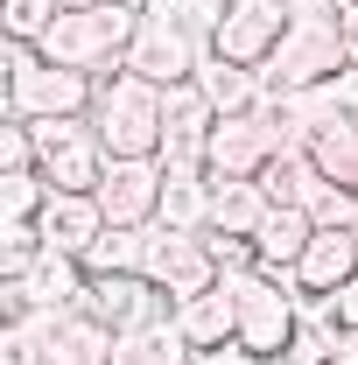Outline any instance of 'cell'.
Wrapping results in <instances>:
<instances>
[{"instance_id": "obj_1", "label": "cell", "mask_w": 358, "mask_h": 365, "mask_svg": "<svg viewBox=\"0 0 358 365\" xmlns=\"http://www.w3.org/2000/svg\"><path fill=\"white\" fill-rule=\"evenodd\" d=\"M225 295L239 302V344H246L253 359H288V344H295V330H302L295 274L239 267V274H225Z\"/></svg>"}, {"instance_id": "obj_2", "label": "cell", "mask_w": 358, "mask_h": 365, "mask_svg": "<svg viewBox=\"0 0 358 365\" xmlns=\"http://www.w3.org/2000/svg\"><path fill=\"white\" fill-rule=\"evenodd\" d=\"M91 98H98L91 71L43 63L36 43H7V120H71L91 113Z\"/></svg>"}, {"instance_id": "obj_3", "label": "cell", "mask_w": 358, "mask_h": 365, "mask_svg": "<svg viewBox=\"0 0 358 365\" xmlns=\"http://www.w3.org/2000/svg\"><path fill=\"white\" fill-rule=\"evenodd\" d=\"M91 127L106 140V155H162V85H148L134 71L98 78Z\"/></svg>"}, {"instance_id": "obj_4", "label": "cell", "mask_w": 358, "mask_h": 365, "mask_svg": "<svg viewBox=\"0 0 358 365\" xmlns=\"http://www.w3.org/2000/svg\"><path fill=\"white\" fill-rule=\"evenodd\" d=\"M337 71H352L344 56V21H288V36L260 63V85H267V106L288 98V91H310V85H330Z\"/></svg>"}, {"instance_id": "obj_5", "label": "cell", "mask_w": 358, "mask_h": 365, "mask_svg": "<svg viewBox=\"0 0 358 365\" xmlns=\"http://www.w3.org/2000/svg\"><path fill=\"white\" fill-rule=\"evenodd\" d=\"M211 49L197 43L190 29H176V14H169V0H148V21H140V36L127 43V56H120V71H134V78H148V85H190L197 78V63H204Z\"/></svg>"}, {"instance_id": "obj_6", "label": "cell", "mask_w": 358, "mask_h": 365, "mask_svg": "<svg viewBox=\"0 0 358 365\" xmlns=\"http://www.w3.org/2000/svg\"><path fill=\"white\" fill-rule=\"evenodd\" d=\"M281 148H288V127H281L274 106H260V113H232V120H218L211 140H204V162H211V176H260Z\"/></svg>"}, {"instance_id": "obj_7", "label": "cell", "mask_w": 358, "mask_h": 365, "mask_svg": "<svg viewBox=\"0 0 358 365\" xmlns=\"http://www.w3.org/2000/svg\"><path fill=\"white\" fill-rule=\"evenodd\" d=\"M281 36H288V0H225V21H218V36H211V56L260 71L274 49H281Z\"/></svg>"}, {"instance_id": "obj_8", "label": "cell", "mask_w": 358, "mask_h": 365, "mask_svg": "<svg viewBox=\"0 0 358 365\" xmlns=\"http://www.w3.org/2000/svg\"><path fill=\"white\" fill-rule=\"evenodd\" d=\"M29 330L43 344V365H113L120 351V330L98 323L91 309H36Z\"/></svg>"}, {"instance_id": "obj_9", "label": "cell", "mask_w": 358, "mask_h": 365, "mask_svg": "<svg viewBox=\"0 0 358 365\" xmlns=\"http://www.w3.org/2000/svg\"><path fill=\"white\" fill-rule=\"evenodd\" d=\"M91 197H98L106 225H155V211H162V162L155 155H113L106 182Z\"/></svg>"}, {"instance_id": "obj_10", "label": "cell", "mask_w": 358, "mask_h": 365, "mask_svg": "<svg viewBox=\"0 0 358 365\" xmlns=\"http://www.w3.org/2000/svg\"><path fill=\"white\" fill-rule=\"evenodd\" d=\"M85 309H91L98 323H113L120 337H127V330H148V323H162V317H176V309H169V295H162L148 274H91Z\"/></svg>"}, {"instance_id": "obj_11", "label": "cell", "mask_w": 358, "mask_h": 365, "mask_svg": "<svg viewBox=\"0 0 358 365\" xmlns=\"http://www.w3.org/2000/svg\"><path fill=\"white\" fill-rule=\"evenodd\" d=\"M352 274H358V232L316 225L310 253L295 260V295H302V309H310V302H330V295H337Z\"/></svg>"}, {"instance_id": "obj_12", "label": "cell", "mask_w": 358, "mask_h": 365, "mask_svg": "<svg viewBox=\"0 0 358 365\" xmlns=\"http://www.w3.org/2000/svg\"><path fill=\"white\" fill-rule=\"evenodd\" d=\"M43 239H49V253H78L85 260L91 253V239L106 232V211H98V197L91 190H49V204H43Z\"/></svg>"}, {"instance_id": "obj_13", "label": "cell", "mask_w": 358, "mask_h": 365, "mask_svg": "<svg viewBox=\"0 0 358 365\" xmlns=\"http://www.w3.org/2000/svg\"><path fill=\"white\" fill-rule=\"evenodd\" d=\"M218 127V106L204 98V85H169L162 91V155H204V140Z\"/></svg>"}, {"instance_id": "obj_14", "label": "cell", "mask_w": 358, "mask_h": 365, "mask_svg": "<svg viewBox=\"0 0 358 365\" xmlns=\"http://www.w3.org/2000/svg\"><path fill=\"white\" fill-rule=\"evenodd\" d=\"M267 211H274V197L260 190V176H211V232L253 239L267 225Z\"/></svg>"}, {"instance_id": "obj_15", "label": "cell", "mask_w": 358, "mask_h": 365, "mask_svg": "<svg viewBox=\"0 0 358 365\" xmlns=\"http://www.w3.org/2000/svg\"><path fill=\"white\" fill-rule=\"evenodd\" d=\"M197 85H204V98L218 106V120H232V113H260V106H267L260 71H246V63H225V56H204V63H197Z\"/></svg>"}, {"instance_id": "obj_16", "label": "cell", "mask_w": 358, "mask_h": 365, "mask_svg": "<svg viewBox=\"0 0 358 365\" xmlns=\"http://www.w3.org/2000/svg\"><path fill=\"white\" fill-rule=\"evenodd\" d=\"M260 190H267L281 211H310V204L323 197V190H330V182H323V169H316L302 148H281L267 169H260Z\"/></svg>"}, {"instance_id": "obj_17", "label": "cell", "mask_w": 358, "mask_h": 365, "mask_svg": "<svg viewBox=\"0 0 358 365\" xmlns=\"http://www.w3.org/2000/svg\"><path fill=\"white\" fill-rule=\"evenodd\" d=\"M36 288V309H85V288H91V267L78 253H43L36 267L21 274Z\"/></svg>"}, {"instance_id": "obj_18", "label": "cell", "mask_w": 358, "mask_h": 365, "mask_svg": "<svg viewBox=\"0 0 358 365\" xmlns=\"http://www.w3.org/2000/svg\"><path fill=\"white\" fill-rule=\"evenodd\" d=\"M176 330L190 337V351H218V344H232V337H239V302L225 295V281L211 288V295L183 302V309H176Z\"/></svg>"}, {"instance_id": "obj_19", "label": "cell", "mask_w": 358, "mask_h": 365, "mask_svg": "<svg viewBox=\"0 0 358 365\" xmlns=\"http://www.w3.org/2000/svg\"><path fill=\"white\" fill-rule=\"evenodd\" d=\"M310 239H316V218H310V211H281V204H274L267 225L253 232V253H260V267L295 274V260L310 253Z\"/></svg>"}, {"instance_id": "obj_20", "label": "cell", "mask_w": 358, "mask_h": 365, "mask_svg": "<svg viewBox=\"0 0 358 365\" xmlns=\"http://www.w3.org/2000/svg\"><path fill=\"white\" fill-rule=\"evenodd\" d=\"M113 365H197V351H190V337L176 330V317H162V323H148V330H127L120 351H113Z\"/></svg>"}, {"instance_id": "obj_21", "label": "cell", "mask_w": 358, "mask_h": 365, "mask_svg": "<svg viewBox=\"0 0 358 365\" xmlns=\"http://www.w3.org/2000/svg\"><path fill=\"white\" fill-rule=\"evenodd\" d=\"M302 155L323 169V182H337V190H358V120H337V127L310 134V148H302Z\"/></svg>"}, {"instance_id": "obj_22", "label": "cell", "mask_w": 358, "mask_h": 365, "mask_svg": "<svg viewBox=\"0 0 358 365\" xmlns=\"http://www.w3.org/2000/svg\"><path fill=\"white\" fill-rule=\"evenodd\" d=\"M140 253H148V225H106L91 239L85 267L91 274H140Z\"/></svg>"}, {"instance_id": "obj_23", "label": "cell", "mask_w": 358, "mask_h": 365, "mask_svg": "<svg viewBox=\"0 0 358 365\" xmlns=\"http://www.w3.org/2000/svg\"><path fill=\"white\" fill-rule=\"evenodd\" d=\"M49 176L43 169H0V218H43Z\"/></svg>"}, {"instance_id": "obj_24", "label": "cell", "mask_w": 358, "mask_h": 365, "mask_svg": "<svg viewBox=\"0 0 358 365\" xmlns=\"http://www.w3.org/2000/svg\"><path fill=\"white\" fill-rule=\"evenodd\" d=\"M49 253V239L36 218H0V274H29Z\"/></svg>"}, {"instance_id": "obj_25", "label": "cell", "mask_w": 358, "mask_h": 365, "mask_svg": "<svg viewBox=\"0 0 358 365\" xmlns=\"http://www.w3.org/2000/svg\"><path fill=\"white\" fill-rule=\"evenodd\" d=\"M56 14H63V0H7L0 7V29H7V43H43Z\"/></svg>"}, {"instance_id": "obj_26", "label": "cell", "mask_w": 358, "mask_h": 365, "mask_svg": "<svg viewBox=\"0 0 358 365\" xmlns=\"http://www.w3.org/2000/svg\"><path fill=\"white\" fill-rule=\"evenodd\" d=\"M0 169H43V148L29 120H0Z\"/></svg>"}, {"instance_id": "obj_27", "label": "cell", "mask_w": 358, "mask_h": 365, "mask_svg": "<svg viewBox=\"0 0 358 365\" xmlns=\"http://www.w3.org/2000/svg\"><path fill=\"white\" fill-rule=\"evenodd\" d=\"M204 246H211V260H218V274L260 267V253H253V239H239V232H204Z\"/></svg>"}, {"instance_id": "obj_28", "label": "cell", "mask_w": 358, "mask_h": 365, "mask_svg": "<svg viewBox=\"0 0 358 365\" xmlns=\"http://www.w3.org/2000/svg\"><path fill=\"white\" fill-rule=\"evenodd\" d=\"M323 309H330V317H337V323H344V330L358 337V274L344 281V288H337V295H330V302H323Z\"/></svg>"}, {"instance_id": "obj_29", "label": "cell", "mask_w": 358, "mask_h": 365, "mask_svg": "<svg viewBox=\"0 0 358 365\" xmlns=\"http://www.w3.org/2000/svg\"><path fill=\"white\" fill-rule=\"evenodd\" d=\"M344 56H352V63H358V7H352V14H344Z\"/></svg>"}, {"instance_id": "obj_30", "label": "cell", "mask_w": 358, "mask_h": 365, "mask_svg": "<svg viewBox=\"0 0 358 365\" xmlns=\"http://www.w3.org/2000/svg\"><path fill=\"white\" fill-rule=\"evenodd\" d=\"M352 351H358V337H352Z\"/></svg>"}, {"instance_id": "obj_31", "label": "cell", "mask_w": 358, "mask_h": 365, "mask_svg": "<svg viewBox=\"0 0 358 365\" xmlns=\"http://www.w3.org/2000/svg\"><path fill=\"white\" fill-rule=\"evenodd\" d=\"M288 365H295V359H288Z\"/></svg>"}]
</instances>
